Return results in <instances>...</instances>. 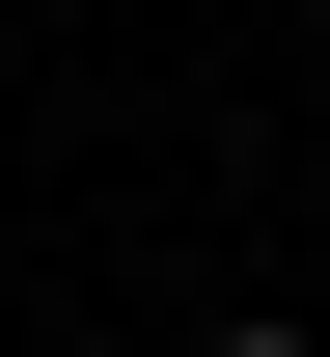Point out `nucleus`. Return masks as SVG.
I'll list each match as a JSON object with an SVG mask.
<instances>
[{
	"label": "nucleus",
	"instance_id": "nucleus-1",
	"mask_svg": "<svg viewBox=\"0 0 330 357\" xmlns=\"http://www.w3.org/2000/svg\"><path fill=\"white\" fill-rule=\"evenodd\" d=\"M220 357H330V330H220Z\"/></svg>",
	"mask_w": 330,
	"mask_h": 357
}]
</instances>
